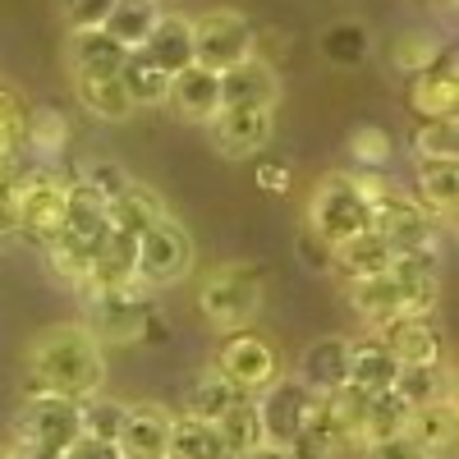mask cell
I'll list each match as a JSON object with an SVG mask.
<instances>
[{"instance_id": "19", "label": "cell", "mask_w": 459, "mask_h": 459, "mask_svg": "<svg viewBox=\"0 0 459 459\" xmlns=\"http://www.w3.org/2000/svg\"><path fill=\"white\" fill-rule=\"evenodd\" d=\"M276 97H281L276 69L253 60V56L221 74V106H266V110H276Z\"/></svg>"}, {"instance_id": "49", "label": "cell", "mask_w": 459, "mask_h": 459, "mask_svg": "<svg viewBox=\"0 0 459 459\" xmlns=\"http://www.w3.org/2000/svg\"><path fill=\"white\" fill-rule=\"evenodd\" d=\"M10 459H60L56 450H42V446H23V441H14L10 446Z\"/></svg>"}, {"instance_id": "54", "label": "cell", "mask_w": 459, "mask_h": 459, "mask_svg": "<svg viewBox=\"0 0 459 459\" xmlns=\"http://www.w3.org/2000/svg\"><path fill=\"white\" fill-rule=\"evenodd\" d=\"M0 459H10V450H0Z\"/></svg>"}, {"instance_id": "44", "label": "cell", "mask_w": 459, "mask_h": 459, "mask_svg": "<svg viewBox=\"0 0 459 459\" xmlns=\"http://www.w3.org/2000/svg\"><path fill=\"white\" fill-rule=\"evenodd\" d=\"M129 179H134V175H129L125 166H115V161H97V166H88V175H83V184L92 188V194H101L106 203H110L115 194H125Z\"/></svg>"}, {"instance_id": "50", "label": "cell", "mask_w": 459, "mask_h": 459, "mask_svg": "<svg viewBox=\"0 0 459 459\" xmlns=\"http://www.w3.org/2000/svg\"><path fill=\"white\" fill-rule=\"evenodd\" d=\"M138 340H147V344H161L166 340V322H161V313H152L147 322H143V335Z\"/></svg>"}, {"instance_id": "20", "label": "cell", "mask_w": 459, "mask_h": 459, "mask_svg": "<svg viewBox=\"0 0 459 459\" xmlns=\"http://www.w3.org/2000/svg\"><path fill=\"white\" fill-rule=\"evenodd\" d=\"M395 377H400V363L391 359V350L372 331L350 340V386L354 391H363V395L395 391Z\"/></svg>"}, {"instance_id": "18", "label": "cell", "mask_w": 459, "mask_h": 459, "mask_svg": "<svg viewBox=\"0 0 459 459\" xmlns=\"http://www.w3.org/2000/svg\"><path fill=\"white\" fill-rule=\"evenodd\" d=\"M166 106H175L179 120H194V125H207L212 115L221 110V74L203 69V65H188L170 79V97Z\"/></svg>"}, {"instance_id": "45", "label": "cell", "mask_w": 459, "mask_h": 459, "mask_svg": "<svg viewBox=\"0 0 459 459\" xmlns=\"http://www.w3.org/2000/svg\"><path fill=\"white\" fill-rule=\"evenodd\" d=\"M354 459H428V455L418 450V441L404 432V437H386V441H372V446H363Z\"/></svg>"}, {"instance_id": "23", "label": "cell", "mask_w": 459, "mask_h": 459, "mask_svg": "<svg viewBox=\"0 0 459 459\" xmlns=\"http://www.w3.org/2000/svg\"><path fill=\"white\" fill-rule=\"evenodd\" d=\"M125 47H115L101 28L92 32H69V74L74 79H115L125 65Z\"/></svg>"}, {"instance_id": "32", "label": "cell", "mask_w": 459, "mask_h": 459, "mask_svg": "<svg viewBox=\"0 0 459 459\" xmlns=\"http://www.w3.org/2000/svg\"><path fill=\"white\" fill-rule=\"evenodd\" d=\"M120 83H125L134 110H138V106H166V97H170V74H161L143 51H129V56H125Z\"/></svg>"}, {"instance_id": "4", "label": "cell", "mask_w": 459, "mask_h": 459, "mask_svg": "<svg viewBox=\"0 0 459 459\" xmlns=\"http://www.w3.org/2000/svg\"><path fill=\"white\" fill-rule=\"evenodd\" d=\"M188 272H194V235L184 230L179 216L161 212V216L138 235V266H134V281L152 294V290L179 285Z\"/></svg>"}, {"instance_id": "9", "label": "cell", "mask_w": 459, "mask_h": 459, "mask_svg": "<svg viewBox=\"0 0 459 459\" xmlns=\"http://www.w3.org/2000/svg\"><path fill=\"white\" fill-rule=\"evenodd\" d=\"M188 23H194V65H203L212 74H225V69H235L239 60L253 56V32L257 28L239 10H207Z\"/></svg>"}, {"instance_id": "36", "label": "cell", "mask_w": 459, "mask_h": 459, "mask_svg": "<svg viewBox=\"0 0 459 459\" xmlns=\"http://www.w3.org/2000/svg\"><path fill=\"white\" fill-rule=\"evenodd\" d=\"M446 56V47H441V37L437 32H423V28H409V32H400L395 42H391V69L395 74H428L437 60Z\"/></svg>"}, {"instance_id": "52", "label": "cell", "mask_w": 459, "mask_h": 459, "mask_svg": "<svg viewBox=\"0 0 459 459\" xmlns=\"http://www.w3.org/2000/svg\"><path fill=\"white\" fill-rule=\"evenodd\" d=\"M239 459H285V450H281V446H257V450H248V455H239Z\"/></svg>"}, {"instance_id": "47", "label": "cell", "mask_w": 459, "mask_h": 459, "mask_svg": "<svg viewBox=\"0 0 459 459\" xmlns=\"http://www.w3.org/2000/svg\"><path fill=\"white\" fill-rule=\"evenodd\" d=\"M60 459H120V450H115V441H97V437H79Z\"/></svg>"}, {"instance_id": "28", "label": "cell", "mask_w": 459, "mask_h": 459, "mask_svg": "<svg viewBox=\"0 0 459 459\" xmlns=\"http://www.w3.org/2000/svg\"><path fill=\"white\" fill-rule=\"evenodd\" d=\"M413 203L423 207L432 221L450 216L459 203V166L455 161H418V194Z\"/></svg>"}, {"instance_id": "13", "label": "cell", "mask_w": 459, "mask_h": 459, "mask_svg": "<svg viewBox=\"0 0 459 459\" xmlns=\"http://www.w3.org/2000/svg\"><path fill=\"white\" fill-rule=\"evenodd\" d=\"M391 350L400 368H441L446 363V331L432 317H400L372 331Z\"/></svg>"}, {"instance_id": "38", "label": "cell", "mask_w": 459, "mask_h": 459, "mask_svg": "<svg viewBox=\"0 0 459 459\" xmlns=\"http://www.w3.org/2000/svg\"><path fill=\"white\" fill-rule=\"evenodd\" d=\"M69 143V120H65V110L42 101V106H32L28 110V134H23V147H32L37 157H56V152H65Z\"/></svg>"}, {"instance_id": "7", "label": "cell", "mask_w": 459, "mask_h": 459, "mask_svg": "<svg viewBox=\"0 0 459 459\" xmlns=\"http://www.w3.org/2000/svg\"><path fill=\"white\" fill-rule=\"evenodd\" d=\"M212 372H221L235 391H244V395L257 400L281 377V354H276V344L266 340V335H257L253 326H244V331L221 335L216 354H212Z\"/></svg>"}, {"instance_id": "24", "label": "cell", "mask_w": 459, "mask_h": 459, "mask_svg": "<svg viewBox=\"0 0 459 459\" xmlns=\"http://www.w3.org/2000/svg\"><path fill=\"white\" fill-rule=\"evenodd\" d=\"M166 207H161V198L152 194L147 184H138V179H129L125 184V194H115L110 203H106V216H110V235H125V239H138L143 230L157 221Z\"/></svg>"}, {"instance_id": "21", "label": "cell", "mask_w": 459, "mask_h": 459, "mask_svg": "<svg viewBox=\"0 0 459 459\" xmlns=\"http://www.w3.org/2000/svg\"><path fill=\"white\" fill-rule=\"evenodd\" d=\"M391 262H395V253L386 248V239H381L377 230H368V235H359V239H350V244H340V248L331 253V272H335L344 285H359V281L386 276Z\"/></svg>"}, {"instance_id": "48", "label": "cell", "mask_w": 459, "mask_h": 459, "mask_svg": "<svg viewBox=\"0 0 459 459\" xmlns=\"http://www.w3.org/2000/svg\"><path fill=\"white\" fill-rule=\"evenodd\" d=\"M257 184H262V194H285V188L294 184V175H290V166H281V161H262V166H257Z\"/></svg>"}, {"instance_id": "22", "label": "cell", "mask_w": 459, "mask_h": 459, "mask_svg": "<svg viewBox=\"0 0 459 459\" xmlns=\"http://www.w3.org/2000/svg\"><path fill=\"white\" fill-rule=\"evenodd\" d=\"M143 56L157 65L161 74H175L194 65V23H188L184 14H161L157 28L147 32V42H143Z\"/></svg>"}, {"instance_id": "17", "label": "cell", "mask_w": 459, "mask_h": 459, "mask_svg": "<svg viewBox=\"0 0 459 459\" xmlns=\"http://www.w3.org/2000/svg\"><path fill=\"white\" fill-rule=\"evenodd\" d=\"M299 381L317 400L350 386V335H322L299 359Z\"/></svg>"}, {"instance_id": "10", "label": "cell", "mask_w": 459, "mask_h": 459, "mask_svg": "<svg viewBox=\"0 0 459 459\" xmlns=\"http://www.w3.org/2000/svg\"><path fill=\"white\" fill-rule=\"evenodd\" d=\"M317 409V395L303 386L299 377H276L272 386L257 395V418H262V437L266 446H290L303 428H308V418Z\"/></svg>"}, {"instance_id": "3", "label": "cell", "mask_w": 459, "mask_h": 459, "mask_svg": "<svg viewBox=\"0 0 459 459\" xmlns=\"http://www.w3.org/2000/svg\"><path fill=\"white\" fill-rule=\"evenodd\" d=\"M262 290H266V266L257 262H225L216 272L203 276L198 285V313L221 331H244L253 313L262 308Z\"/></svg>"}, {"instance_id": "41", "label": "cell", "mask_w": 459, "mask_h": 459, "mask_svg": "<svg viewBox=\"0 0 459 459\" xmlns=\"http://www.w3.org/2000/svg\"><path fill=\"white\" fill-rule=\"evenodd\" d=\"M409 147H413L418 161H455V152H459V125L455 120H428V125L413 129Z\"/></svg>"}, {"instance_id": "33", "label": "cell", "mask_w": 459, "mask_h": 459, "mask_svg": "<svg viewBox=\"0 0 459 459\" xmlns=\"http://www.w3.org/2000/svg\"><path fill=\"white\" fill-rule=\"evenodd\" d=\"M166 459H230V450H225V441L216 437V428H212V423H198V418L175 413Z\"/></svg>"}, {"instance_id": "51", "label": "cell", "mask_w": 459, "mask_h": 459, "mask_svg": "<svg viewBox=\"0 0 459 459\" xmlns=\"http://www.w3.org/2000/svg\"><path fill=\"white\" fill-rule=\"evenodd\" d=\"M0 239H19L14 235V212H10V198L0 194Z\"/></svg>"}, {"instance_id": "2", "label": "cell", "mask_w": 459, "mask_h": 459, "mask_svg": "<svg viewBox=\"0 0 459 459\" xmlns=\"http://www.w3.org/2000/svg\"><path fill=\"white\" fill-rule=\"evenodd\" d=\"M10 212H14V235L32 248H51L65 230V198H69V179L51 166H19L10 175Z\"/></svg>"}, {"instance_id": "29", "label": "cell", "mask_w": 459, "mask_h": 459, "mask_svg": "<svg viewBox=\"0 0 459 459\" xmlns=\"http://www.w3.org/2000/svg\"><path fill=\"white\" fill-rule=\"evenodd\" d=\"M134 266H138V239H125V235H110L101 244V253L92 257V276L83 285L88 290H115V285H134Z\"/></svg>"}, {"instance_id": "14", "label": "cell", "mask_w": 459, "mask_h": 459, "mask_svg": "<svg viewBox=\"0 0 459 459\" xmlns=\"http://www.w3.org/2000/svg\"><path fill=\"white\" fill-rule=\"evenodd\" d=\"M170 423H175V413L157 400L125 404V423H120V437H115V450H120V459H166Z\"/></svg>"}, {"instance_id": "25", "label": "cell", "mask_w": 459, "mask_h": 459, "mask_svg": "<svg viewBox=\"0 0 459 459\" xmlns=\"http://www.w3.org/2000/svg\"><path fill=\"white\" fill-rule=\"evenodd\" d=\"M455 432H459V413H455V395L450 400H437V404H423L409 413V437L418 441L428 459L437 455H450L455 450Z\"/></svg>"}, {"instance_id": "37", "label": "cell", "mask_w": 459, "mask_h": 459, "mask_svg": "<svg viewBox=\"0 0 459 459\" xmlns=\"http://www.w3.org/2000/svg\"><path fill=\"white\" fill-rule=\"evenodd\" d=\"M409 404L395 395V391H381L368 400V413H363V446L372 441H386V437H404L409 432Z\"/></svg>"}, {"instance_id": "27", "label": "cell", "mask_w": 459, "mask_h": 459, "mask_svg": "<svg viewBox=\"0 0 459 459\" xmlns=\"http://www.w3.org/2000/svg\"><path fill=\"white\" fill-rule=\"evenodd\" d=\"M161 10H157V0H115V10L106 14L101 32L110 37L115 47H125V51H143L147 42V32L157 28Z\"/></svg>"}, {"instance_id": "12", "label": "cell", "mask_w": 459, "mask_h": 459, "mask_svg": "<svg viewBox=\"0 0 459 459\" xmlns=\"http://www.w3.org/2000/svg\"><path fill=\"white\" fill-rule=\"evenodd\" d=\"M110 239V216H106V198L92 194L83 179H69V198H65V230L60 244H69L74 253H83L88 262L101 253V244Z\"/></svg>"}, {"instance_id": "46", "label": "cell", "mask_w": 459, "mask_h": 459, "mask_svg": "<svg viewBox=\"0 0 459 459\" xmlns=\"http://www.w3.org/2000/svg\"><path fill=\"white\" fill-rule=\"evenodd\" d=\"M294 253H299V262L308 266V272H331V248H326V244L313 235V230H299Z\"/></svg>"}, {"instance_id": "1", "label": "cell", "mask_w": 459, "mask_h": 459, "mask_svg": "<svg viewBox=\"0 0 459 459\" xmlns=\"http://www.w3.org/2000/svg\"><path fill=\"white\" fill-rule=\"evenodd\" d=\"M101 386H106V354L79 322L47 326L28 344L23 395H65L83 404L101 395Z\"/></svg>"}, {"instance_id": "26", "label": "cell", "mask_w": 459, "mask_h": 459, "mask_svg": "<svg viewBox=\"0 0 459 459\" xmlns=\"http://www.w3.org/2000/svg\"><path fill=\"white\" fill-rule=\"evenodd\" d=\"M239 400H253L244 391H235L221 372H198L194 381H188V391H184V418H198V423H216L221 413H230Z\"/></svg>"}, {"instance_id": "6", "label": "cell", "mask_w": 459, "mask_h": 459, "mask_svg": "<svg viewBox=\"0 0 459 459\" xmlns=\"http://www.w3.org/2000/svg\"><path fill=\"white\" fill-rule=\"evenodd\" d=\"M152 313H157V303H152V294L134 281V285H115V290H88L79 326L97 344H134Z\"/></svg>"}, {"instance_id": "15", "label": "cell", "mask_w": 459, "mask_h": 459, "mask_svg": "<svg viewBox=\"0 0 459 459\" xmlns=\"http://www.w3.org/2000/svg\"><path fill=\"white\" fill-rule=\"evenodd\" d=\"M404 106L418 115V125L428 120H455L459 106V74H455V56L446 51L428 74H413L404 88Z\"/></svg>"}, {"instance_id": "42", "label": "cell", "mask_w": 459, "mask_h": 459, "mask_svg": "<svg viewBox=\"0 0 459 459\" xmlns=\"http://www.w3.org/2000/svg\"><path fill=\"white\" fill-rule=\"evenodd\" d=\"M79 418H83V437L115 441V437H120V423H125V400L92 395V400H83V404H79Z\"/></svg>"}, {"instance_id": "16", "label": "cell", "mask_w": 459, "mask_h": 459, "mask_svg": "<svg viewBox=\"0 0 459 459\" xmlns=\"http://www.w3.org/2000/svg\"><path fill=\"white\" fill-rule=\"evenodd\" d=\"M372 230L386 239V248L395 257L400 253H418V248H437V221L413 203V194H404L400 203L372 212Z\"/></svg>"}, {"instance_id": "53", "label": "cell", "mask_w": 459, "mask_h": 459, "mask_svg": "<svg viewBox=\"0 0 459 459\" xmlns=\"http://www.w3.org/2000/svg\"><path fill=\"white\" fill-rule=\"evenodd\" d=\"M10 175H14V170H5V166H0V194L10 188Z\"/></svg>"}, {"instance_id": "30", "label": "cell", "mask_w": 459, "mask_h": 459, "mask_svg": "<svg viewBox=\"0 0 459 459\" xmlns=\"http://www.w3.org/2000/svg\"><path fill=\"white\" fill-rule=\"evenodd\" d=\"M74 97H79V106L92 120H106V125H120L134 115V101L120 83V74L115 79H74Z\"/></svg>"}, {"instance_id": "11", "label": "cell", "mask_w": 459, "mask_h": 459, "mask_svg": "<svg viewBox=\"0 0 459 459\" xmlns=\"http://www.w3.org/2000/svg\"><path fill=\"white\" fill-rule=\"evenodd\" d=\"M207 129H212V147L221 152V157L244 161V157H257V152L272 143L276 115L266 106H221L207 120Z\"/></svg>"}, {"instance_id": "40", "label": "cell", "mask_w": 459, "mask_h": 459, "mask_svg": "<svg viewBox=\"0 0 459 459\" xmlns=\"http://www.w3.org/2000/svg\"><path fill=\"white\" fill-rule=\"evenodd\" d=\"M350 157L359 170H386L395 161V138L381 125H359L350 134Z\"/></svg>"}, {"instance_id": "31", "label": "cell", "mask_w": 459, "mask_h": 459, "mask_svg": "<svg viewBox=\"0 0 459 459\" xmlns=\"http://www.w3.org/2000/svg\"><path fill=\"white\" fill-rule=\"evenodd\" d=\"M23 134H28V101L0 79V166L19 170L23 166Z\"/></svg>"}, {"instance_id": "8", "label": "cell", "mask_w": 459, "mask_h": 459, "mask_svg": "<svg viewBox=\"0 0 459 459\" xmlns=\"http://www.w3.org/2000/svg\"><path fill=\"white\" fill-rule=\"evenodd\" d=\"M79 437H83L79 400H65V395H23V404L14 413V441L65 455Z\"/></svg>"}, {"instance_id": "34", "label": "cell", "mask_w": 459, "mask_h": 459, "mask_svg": "<svg viewBox=\"0 0 459 459\" xmlns=\"http://www.w3.org/2000/svg\"><path fill=\"white\" fill-rule=\"evenodd\" d=\"M395 395H400L409 409H423V404L450 400V395H455L450 363H441V368H400V377H395Z\"/></svg>"}, {"instance_id": "5", "label": "cell", "mask_w": 459, "mask_h": 459, "mask_svg": "<svg viewBox=\"0 0 459 459\" xmlns=\"http://www.w3.org/2000/svg\"><path fill=\"white\" fill-rule=\"evenodd\" d=\"M303 230H313V235H317L331 253H335L340 244H350V239H359V235H368V230H372V212H368V203L359 198L350 170L317 179L313 203H308V225H303Z\"/></svg>"}, {"instance_id": "35", "label": "cell", "mask_w": 459, "mask_h": 459, "mask_svg": "<svg viewBox=\"0 0 459 459\" xmlns=\"http://www.w3.org/2000/svg\"><path fill=\"white\" fill-rule=\"evenodd\" d=\"M212 428H216V437L225 441L230 459H239V455L266 446V437H262V418H257V400H239L230 413H221Z\"/></svg>"}, {"instance_id": "39", "label": "cell", "mask_w": 459, "mask_h": 459, "mask_svg": "<svg viewBox=\"0 0 459 459\" xmlns=\"http://www.w3.org/2000/svg\"><path fill=\"white\" fill-rule=\"evenodd\" d=\"M368 51H372V37H368V28L354 23V19L331 23V28L322 32V56H326L331 65H359V60H368Z\"/></svg>"}, {"instance_id": "43", "label": "cell", "mask_w": 459, "mask_h": 459, "mask_svg": "<svg viewBox=\"0 0 459 459\" xmlns=\"http://www.w3.org/2000/svg\"><path fill=\"white\" fill-rule=\"evenodd\" d=\"M110 10H115V0H60V14H65L69 32H92V28H101Z\"/></svg>"}]
</instances>
